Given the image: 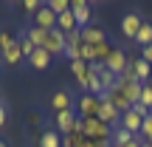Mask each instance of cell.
Returning a JSON list of instances; mask_svg holds the SVG:
<instances>
[{
    "label": "cell",
    "mask_w": 152,
    "mask_h": 147,
    "mask_svg": "<svg viewBox=\"0 0 152 147\" xmlns=\"http://www.w3.org/2000/svg\"><path fill=\"white\" fill-rule=\"evenodd\" d=\"M104 68H107L110 74L121 76V74L127 71V68H130V57H127L121 48H113V51L107 54V60H104Z\"/></svg>",
    "instance_id": "6da1fadb"
},
{
    "label": "cell",
    "mask_w": 152,
    "mask_h": 147,
    "mask_svg": "<svg viewBox=\"0 0 152 147\" xmlns=\"http://www.w3.org/2000/svg\"><path fill=\"white\" fill-rule=\"evenodd\" d=\"M76 122H79L76 108H71V110H59V113H56V133H59V136H71L73 127H76Z\"/></svg>",
    "instance_id": "7a4b0ae2"
},
{
    "label": "cell",
    "mask_w": 152,
    "mask_h": 147,
    "mask_svg": "<svg viewBox=\"0 0 152 147\" xmlns=\"http://www.w3.org/2000/svg\"><path fill=\"white\" fill-rule=\"evenodd\" d=\"M99 105H102L99 96H93V93H82V99L76 102V113H79L82 119H93V116L99 113Z\"/></svg>",
    "instance_id": "3957f363"
},
{
    "label": "cell",
    "mask_w": 152,
    "mask_h": 147,
    "mask_svg": "<svg viewBox=\"0 0 152 147\" xmlns=\"http://www.w3.org/2000/svg\"><path fill=\"white\" fill-rule=\"evenodd\" d=\"M115 88L124 93V99L130 102V108H132V105H138V99H141V82H138V79H121V76H118Z\"/></svg>",
    "instance_id": "277c9868"
},
{
    "label": "cell",
    "mask_w": 152,
    "mask_h": 147,
    "mask_svg": "<svg viewBox=\"0 0 152 147\" xmlns=\"http://www.w3.org/2000/svg\"><path fill=\"white\" fill-rule=\"evenodd\" d=\"M42 48L48 51L51 57H56V54H65V48H68V43H65V34H62L59 28L48 31V37H45V45H42Z\"/></svg>",
    "instance_id": "5b68a950"
},
{
    "label": "cell",
    "mask_w": 152,
    "mask_h": 147,
    "mask_svg": "<svg viewBox=\"0 0 152 147\" xmlns=\"http://www.w3.org/2000/svg\"><path fill=\"white\" fill-rule=\"evenodd\" d=\"M96 119H99V122H104L107 127H118V122H121V110H115L110 102H104V99H102V105H99V113H96Z\"/></svg>",
    "instance_id": "8992f818"
},
{
    "label": "cell",
    "mask_w": 152,
    "mask_h": 147,
    "mask_svg": "<svg viewBox=\"0 0 152 147\" xmlns=\"http://www.w3.org/2000/svg\"><path fill=\"white\" fill-rule=\"evenodd\" d=\"M141 26H144V20H141V14H135V11H130V14L121 17V31H124L127 40H135V34L141 31Z\"/></svg>",
    "instance_id": "52a82bcc"
},
{
    "label": "cell",
    "mask_w": 152,
    "mask_h": 147,
    "mask_svg": "<svg viewBox=\"0 0 152 147\" xmlns=\"http://www.w3.org/2000/svg\"><path fill=\"white\" fill-rule=\"evenodd\" d=\"M34 26H37V28H45V31H54V28H56V14L42 3L37 9V14H34Z\"/></svg>",
    "instance_id": "ba28073f"
},
{
    "label": "cell",
    "mask_w": 152,
    "mask_h": 147,
    "mask_svg": "<svg viewBox=\"0 0 152 147\" xmlns=\"http://www.w3.org/2000/svg\"><path fill=\"white\" fill-rule=\"evenodd\" d=\"M71 11H73V17H76L79 31L90 26V3H87V0H73V3H71Z\"/></svg>",
    "instance_id": "9c48e42d"
},
{
    "label": "cell",
    "mask_w": 152,
    "mask_h": 147,
    "mask_svg": "<svg viewBox=\"0 0 152 147\" xmlns=\"http://www.w3.org/2000/svg\"><path fill=\"white\" fill-rule=\"evenodd\" d=\"M141 125H144V119L135 113V110H127V113H121V122H118V127H124L127 133H132V136H141Z\"/></svg>",
    "instance_id": "30bf717a"
},
{
    "label": "cell",
    "mask_w": 152,
    "mask_h": 147,
    "mask_svg": "<svg viewBox=\"0 0 152 147\" xmlns=\"http://www.w3.org/2000/svg\"><path fill=\"white\" fill-rule=\"evenodd\" d=\"M82 43L85 45H99V43H107V34H104V28H99V26H87V28H82Z\"/></svg>",
    "instance_id": "8fae6325"
},
{
    "label": "cell",
    "mask_w": 152,
    "mask_h": 147,
    "mask_svg": "<svg viewBox=\"0 0 152 147\" xmlns=\"http://www.w3.org/2000/svg\"><path fill=\"white\" fill-rule=\"evenodd\" d=\"M130 68H132V74H135V79L141 82V85L149 82V76H152V65L149 62H144L141 57H135V60H130Z\"/></svg>",
    "instance_id": "7c38bea8"
},
{
    "label": "cell",
    "mask_w": 152,
    "mask_h": 147,
    "mask_svg": "<svg viewBox=\"0 0 152 147\" xmlns=\"http://www.w3.org/2000/svg\"><path fill=\"white\" fill-rule=\"evenodd\" d=\"M51 60H54V57H51V54H48L45 48H37V51H34L31 57H28V65H31L34 71H48Z\"/></svg>",
    "instance_id": "4fadbf2b"
},
{
    "label": "cell",
    "mask_w": 152,
    "mask_h": 147,
    "mask_svg": "<svg viewBox=\"0 0 152 147\" xmlns=\"http://www.w3.org/2000/svg\"><path fill=\"white\" fill-rule=\"evenodd\" d=\"M102 99H104V102H110V105H113L115 110H121V113H127V110H130V102L124 99V93H121L118 88H110V91L104 93Z\"/></svg>",
    "instance_id": "5bb4252c"
},
{
    "label": "cell",
    "mask_w": 152,
    "mask_h": 147,
    "mask_svg": "<svg viewBox=\"0 0 152 147\" xmlns=\"http://www.w3.org/2000/svg\"><path fill=\"white\" fill-rule=\"evenodd\" d=\"M51 108H54V113H59V110H71L73 108V99L68 91H56L54 96H51Z\"/></svg>",
    "instance_id": "9a60e30c"
},
{
    "label": "cell",
    "mask_w": 152,
    "mask_h": 147,
    "mask_svg": "<svg viewBox=\"0 0 152 147\" xmlns=\"http://www.w3.org/2000/svg\"><path fill=\"white\" fill-rule=\"evenodd\" d=\"M56 28H59L62 34L79 31V26H76V17H73V11H65V14H59V17H56Z\"/></svg>",
    "instance_id": "2e32d148"
},
{
    "label": "cell",
    "mask_w": 152,
    "mask_h": 147,
    "mask_svg": "<svg viewBox=\"0 0 152 147\" xmlns=\"http://www.w3.org/2000/svg\"><path fill=\"white\" fill-rule=\"evenodd\" d=\"M26 37L34 43V48H42V45H45V37H48V31H45V28L31 26V28H26Z\"/></svg>",
    "instance_id": "e0dca14e"
},
{
    "label": "cell",
    "mask_w": 152,
    "mask_h": 147,
    "mask_svg": "<svg viewBox=\"0 0 152 147\" xmlns=\"http://www.w3.org/2000/svg\"><path fill=\"white\" fill-rule=\"evenodd\" d=\"M132 133H127L124 127H113V139H110V142H113V147H124V144H130L132 142Z\"/></svg>",
    "instance_id": "ac0fdd59"
},
{
    "label": "cell",
    "mask_w": 152,
    "mask_h": 147,
    "mask_svg": "<svg viewBox=\"0 0 152 147\" xmlns=\"http://www.w3.org/2000/svg\"><path fill=\"white\" fill-rule=\"evenodd\" d=\"M20 60H26V57H23V51H20V45H17V43L11 45V48L3 51V62H6V65H17Z\"/></svg>",
    "instance_id": "d6986e66"
},
{
    "label": "cell",
    "mask_w": 152,
    "mask_h": 147,
    "mask_svg": "<svg viewBox=\"0 0 152 147\" xmlns=\"http://www.w3.org/2000/svg\"><path fill=\"white\" fill-rule=\"evenodd\" d=\"M39 147H62V136L56 130H45L39 139Z\"/></svg>",
    "instance_id": "ffe728a7"
},
{
    "label": "cell",
    "mask_w": 152,
    "mask_h": 147,
    "mask_svg": "<svg viewBox=\"0 0 152 147\" xmlns=\"http://www.w3.org/2000/svg\"><path fill=\"white\" fill-rule=\"evenodd\" d=\"M135 43L141 45V48L144 45H152V23H144L141 26V31L135 34Z\"/></svg>",
    "instance_id": "44dd1931"
},
{
    "label": "cell",
    "mask_w": 152,
    "mask_h": 147,
    "mask_svg": "<svg viewBox=\"0 0 152 147\" xmlns=\"http://www.w3.org/2000/svg\"><path fill=\"white\" fill-rule=\"evenodd\" d=\"M45 6H48V9L54 11L56 17H59V14H65V11H71V0H48Z\"/></svg>",
    "instance_id": "7402d4cb"
},
{
    "label": "cell",
    "mask_w": 152,
    "mask_h": 147,
    "mask_svg": "<svg viewBox=\"0 0 152 147\" xmlns=\"http://www.w3.org/2000/svg\"><path fill=\"white\" fill-rule=\"evenodd\" d=\"M17 45H20V51H23V57H26V60H28V57L34 54V51H37V48H34V43H31V40L26 37V31H23L20 37H17Z\"/></svg>",
    "instance_id": "603a6c76"
},
{
    "label": "cell",
    "mask_w": 152,
    "mask_h": 147,
    "mask_svg": "<svg viewBox=\"0 0 152 147\" xmlns=\"http://www.w3.org/2000/svg\"><path fill=\"white\" fill-rule=\"evenodd\" d=\"M138 102H141L147 110H152V85H149V82L141 85V99H138Z\"/></svg>",
    "instance_id": "cb8c5ba5"
},
{
    "label": "cell",
    "mask_w": 152,
    "mask_h": 147,
    "mask_svg": "<svg viewBox=\"0 0 152 147\" xmlns=\"http://www.w3.org/2000/svg\"><path fill=\"white\" fill-rule=\"evenodd\" d=\"M14 43H17V37H14V34L9 31V28H3V31H0V48L6 51V48H11Z\"/></svg>",
    "instance_id": "d4e9b609"
},
{
    "label": "cell",
    "mask_w": 152,
    "mask_h": 147,
    "mask_svg": "<svg viewBox=\"0 0 152 147\" xmlns=\"http://www.w3.org/2000/svg\"><path fill=\"white\" fill-rule=\"evenodd\" d=\"M141 139L152 144V113L147 116V119H144V125H141Z\"/></svg>",
    "instance_id": "484cf974"
},
{
    "label": "cell",
    "mask_w": 152,
    "mask_h": 147,
    "mask_svg": "<svg viewBox=\"0 0 152 147\" xmlns=\"http://www.w3.org/2000/svg\"><path fill=\"white\" fill-rule=\"evenodd\" d=\"M17 6H20L26 14H37V9H39L42 3H37V0H23V3H17Z\"/></svg>",
    "instance_id": "4316f807"
},
{
    "label": "cell",
    "mask_w": 152,
    "mask_h": 147,
    "mask_svg": "<svg viewBox=\"0 0 152 147\" xmlns=\"http://www.w3.org/2000/svg\"><path fill=\"white\" fill-rule=\"evenodd\" d=\"M141 60L152 65V45H144V48H141Z\"/></svg>",
    "instance_id": "83f0119b"
},
{
    "label": "cell",
    "mask_w": 152,
    "mask_h": 147,
    "mask_svg": "<svg viewBox=\"0 0 152 147\" xmlns=\"http://www.w3.org/2000/svg\"><path fill=\"white\" fill-rule=\"evenodd\" d=\"M6 116H9V110H6V105H0V127L6 125Z\"/></svg>",
    "instance_id": "f1b7e54d"
},
{
    "label": "cell",
    "mask_w": 152,
    "mask_h": 147,
    "mask_svg": "<svg viewBox=\"0 0 152 147\" xmlns=\"http://www.w3.org/2000/svg\"><path fill=\"white\" fill-rule=\"evenodd\" d=\"M141 144H144V139H141V136H135L130 144H124V147H141Z\"/></svg>",
    "instance_id": "f546056e"
},
{
    "label": "cell",
    "mask_w": 152,
    "mask_h": 147,
    "mask_svg": "<svg viewBox=\"0 0 152 147\" xmlns=\"http://www.w3.org/2000/svg\"><path fill=\"white\" fill-rule=\"evenodd\" d=\"M141 147H152V144H149V142H144V144H141Z\"/></svg>",
    "instance_id": "4dcf8cb0"
},
{
    "label": "cell",
    "mask_w": 152,
    "mask_h": 147,
    "mask_svg": "<svg viewBox=\"0 0 152 147\" xmlns=\"http://www.w3.org/2000/svg\"><path fill=\"white\" fill-rule=\"evenodd\" d=\"M0 62H3V48H0Z\"/></svg>",
    "instance_id": "1f68e13d"
},
{
    "label": "cell",
    "mask_w": 152,
    "mask_h": 147,
    "mask_svg": "<svg viewBox=\"0 0 152 147\" xmlns=\"http://www.w3.org/2000/svg\"><path fill=\"white\" fill-rule=\"evenodd\" d=\"M0 105H6V102H3V96H0Z\"/></svg>",
    "instance_id": "d6a6232c"
},
{
    "label": "cell",
    "mask_w": 152,
    "mask_h": 147,
    "mask_svg": "<svg viewBox=\"0 0 152 147\" xmlns=\"http://www.w3.org/2000/svg\"><path fill=\"white\" fill-rule=\"evenodd\" d=\"M0 147H6V142H0Z\"/></svg>",
    "instance_id": "836d02e7"
}]
</instances>
